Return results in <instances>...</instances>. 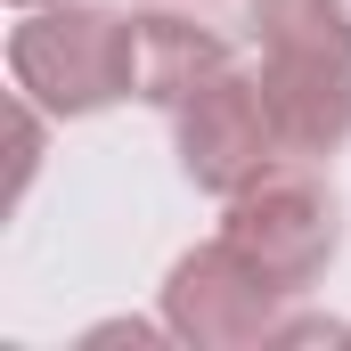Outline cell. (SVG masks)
Returning <instances> with one entry per match:
<instances>
[{
    "label": "cell",
    "mask_w": 351,
    "mask_h": 351,
    "mask_svg": "<svg viewBox=\"0 0 351 351\" xmlns=\"http://www.w3.org/2000/svg\"><path fill=\"white\" fill-rule=\"evenodd\" d=\"M278 302H286V286L221 237V245H196V254L172 262V278H164V335H180L196 351L278 343V327H286Z\"/></svg>",
    "instance_id": "cell-3"
},
{
    "label": "cell",
    "mask_w": 351,
    "mask_h": 351,
    "mask_svg": "<svg viewBox=\"0 0 351 351\" xmlns=\"http://www.w3.org/2000/svg\"><path fill=\"white\" fill-rule=\"evenodd\" d=\"M16 8H58V0H16Z\"/></svg>",
    "instance_id": "cell-10"
},
{
    "label": "cell",
    "mask_w": 351,
    "mask_h": 351,
    "mask_svg": "<svg viewBox=\"0 0 351 351\" xmlns=\"http://www.w3.org/2000/svg\"><path fill=\"white\" fill-rule=\"evenodd\" d=\"M262 58H351V0H245Z\"/></svg>",
    "instance_id": "cell-7"
},
{
    "label": "cell",
    "mask_w": 351,
    "mask_h": 351,
    "mask_svg": "<svg viewBox=\"0 0 351 351\" xmlns=\"http://www.w3.org/2000/svg\"><path fill=\"white\" fill-rule=\"evenodd\" d=\"M221 237L245 254L254 269H269L286 294H302L343 245V196L311 164H269L262 180H245L221 213Z\"/></svg>",
    "instance_id": "cell-2"
},
{
    "label": "cell",
    "mask_w": 351,
    "mask_h": 351,
    "mask_svg": "<svg viewBox=\"0 0 351 351\" xmlns=\"http://www.w3.org/2000/svg\"><path fill=\"white\" fill-rule=\"evenodd\" d=\"M221 66H229V41H221L213 25H196V16H180V8H147V16H139V98H147V106L172 114L180 98L196 82H213Z\"/></svg>",
    "instance_id": "cell-6"
},
{
    "label": "cell",
    "mask_w": 351,
    "mask_h": 351,
    "mask_svg": "<svg viewBox=\"0 0 351 351\" xmlns=\"http://www.w3.org/2000/svg\"><path fill=\"white\" fill-rule=\"evenodd\" d=\"M33 164H41V106H33V98L16 90V106H8V204L25 196Z\"/></svg>",
    "instance_id": "cell-8"
},
{
    "label": "cell",
    "mask_w": 351,
    "mask_h": 351,
    "mask_svg": "<svg viewBox=\"0 0 351 351\" xmlns=\"http://www.w3.org/2000/svg\"><path fill=\"white\" fill-rule=\"evenodd\" d=\"M90 343H156V327H139V319H114V327H90Z\"/></svg>",
    "instance_id": "cell-9"
},
{
    "label": "cell",
    "mask_w": 351,
    "mask_h": 351,
    "mask_svg": "<svg viewBox=\"0 0 351 351\" xmlns=\"http://www.w3.org/2000/svg\"><path fill=\"white\" fill-rule=\"evenodd\" d=\"M262 98L286 156H335L351 139V58H262Z\"/></svg>",
    "instance_id": "cell-5"
},
{
    "label": "cell",
    "mask_w": 351,
    "mask_h": 351,
    "mask_svg": "<svg viewBox=\"0 0 351 351\" xmlns=\"http://www.w3.org/2000/svg\"><path fill=\"white\" fill-rule=\"evenodd\" d=\"M8 74L41 114H98L114 98H139V16L114 8H33L8 33Z\"/></svg>",
    "instance_id": "cell-1"
},
{
    "label": "cell",
    "mask_w": 351,
    "mask_h": 351,
    "mask_svg": "<svg viewBox=\"0 0 351 351\" xmlns=\"http://www.w3.org/2000/svg\"><path fill=\"white\" fill-rule=\"evenodd\" d=\"M172 139H180V172L196 180L204 196H221V204L286 156L278 123H269V98H262V74L245 82L237 66H221L213 82H196L172 106Z\"/></svg>",
    "instance_id": "cell-4"
}]
</instances>
